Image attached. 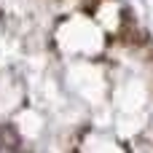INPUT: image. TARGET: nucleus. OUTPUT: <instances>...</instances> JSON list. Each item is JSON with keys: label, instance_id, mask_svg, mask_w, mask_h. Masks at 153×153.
<instances>
[{"label": "nucleus", "instance_id": "obj_1", "mask_svg": "<svg viewBox=\"0 0 153 153\" xmlns=\"http://www.w3.org/2000/svg\"><path fill=\"white\" fill-rule=\"evenodd\" d=\"M75 153H129L126 145L110 134H102V132H86L78 145H75Z\"/></svg>", "mask_w": 153, "mask_h": 153}]
</instances>
